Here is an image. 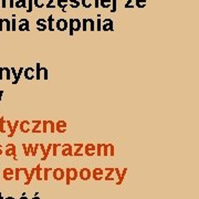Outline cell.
<instances>
[{
	"label": "cell",
	"mask_w": 199,
	"mask_h": 199,
	"mask_svg": "<svg viewBox=\"0 0 199 199\" xmlns=\"http://www.w3.org/2000/svg\"><path fill=\"white\" fill-rule=\"evenodd\" d=\"M21 176L26 178L24 185H30L31 178H30V176H29V170L26 168V167H24V168L18 167V168L14 169V181H20V179H21Z\"/></svg>",
	"instance_id": "obj_1"
},
{
	"label": "cell",
	"mask_w": 199,
	"mask_h": 199,
	"mask_svg": "<svg viewBox=\"0 0 199 199\" xmlns=\"http://www.w3.org/2000/svg\"><path fill=\"white\" fill-rule=\"evenodd\" d=\"M64 177L66 178V185H70L71 181H75L77 177H79V171L76 170L75 168H73V167H70V168H66V171H65V176Z\"/></svg>",
	"instance_id": "obj_2"
},
{
	"label": "cell",
	"mask_w": 199,
	"mask_h": 199,
	"mask_svg": "<svg viewBox=\"0 0 199 199\" xmlns=\"http://www.w3.org/2000/svg\"><path fill=\"white\" fill-rule=\"evenodd\" d=\"M68 24H69V29H70V31H69V34L70 35H73L74 32L81 30V21H80L79 19H70Z\"/></svg>",
	"instance_id": "obj_3"
},
{
	"label": "cell",
	"mask_w": 199,
	"mask_h": 199,
	"mask_svg": "<svg viewBox=\"0 0 199 199\" xmlns=\"http://www.w3.org/2000/svg\"><path fill=\"white\" fill-rule=\"evenodd\" d=\"M81 29L83 31H94L95 30V22L93 19H83V21L81 22Z\"/></svg>",
	"instance_id": "obj_4"
},
{
	"label": "cell",
	"mask_w": 199,
	"mask_h": 199,
	"mask_svg": "<svg viewBox=\"0 0 199 199\" xmlns=\"http://www.w3.org/2000/svg\"><path fill=\"white\" fill-rule=\"evenodd\" d=\"M54 133L55 132V123L53 121H43L42 122V133Z\"/></svg>",
	"instance_id": "obj_5"
},
{
	"label": "cell",
	"mask_w": 199,
	"mask_h": 199,
	"mask_svg": "<svg viewBox=\"0 0 199 199\" xmlns=\"http://www.w3.org/2000/svg\"><path fill=\"white\" fill-rule=\"evenodd\" d=\"M103 156H111L113 157L115 155V148L113 144H104L103 147Z\"/></svg>",
	"instance_id": "obj_6"
},
{
	"label": "cell",
	"mask_w": 199,
	"mask_h": 199,
	"mask_svg": "<svg viewBox=\"0 0 199 199\" xmlns=\"http://www.w3.org/2000/svg\"><path fill=\"white\" fill-rule=\"evenodd\" d=\"M53 170V173H52V175H53V178L55 179V181H62V179H64V176H65V171H64V169L62 168H55V169H52Z\"/></svg>",
	"instance_id": "obj_7"
},
{
	"label": "cell",
	"mask_w": 199,
	"mask_h": 199,
	"mask_svg": "<svg viewBox=\"0 0 199 199\" xmlns=\"http://www.w3.org/2000/svg\"><path fill=\"white\" fill-rule=\"evenodd\" d=\"M91 177H93L94 181H102L104 178V169L98 168V167L97 168H94Z\"/></svg>",
	"instance_id": "obj_8"
},
{
	"label": "cell",
	"mask_w": 199,
	"mask_h": 199,
	"mask_svg": "<svg viewBox=\"0 0 199 199\" xmlns=\"http://www.w3.org/2000/svg\"><path fill=\"white\" fill-rule=\"evenodd\" d=\"M55 27L56 29H58L59 31H65L66 29L69 28V24L68 21H66L65 19H59V20H56L55 22Z\"/></svg>",
	"instance_id": "obj_9"
},
{
	"label": "cell",
	"mask_w": 199,
	"mask_h": 199,
	"mask_svg": "<svg viewBox=\"0 0 199 199\" xmlns=\"http://www.w3.org/2000/svg\"><path fill=\"white\" fill-rule=\"evenodd\" d=\"M7 156H13V159L17 160V148L13 144H8L6 146V153H5Z\"/></svg>",
	"instance_id": "obj_10"
},
{
	"label": "cell",
	"mask_w": 199,
	"mask_h": 199,
	"mask_svg": "<svg viewBox=\"0 0 199 199\" xmlns=\"http://www.w3.org/2000/svg\"><path fill=\"white\" fill-rule=\"evenodd\" d=\"M102 30L103 31H113L114 30V24H113V20L111 19H105L102 21Z\"/></svg>",
	"instance_id": "obj_11"
},
{
	"label": "cell",
	"mask_w": 199,
	"mask_h": 199,
	"mask_svg": "<svg viewBox=\"0 0 199 199\" xmlns=\"http://www.w3.org/2000/svg\"><path fill=\"white\" fill-rule=\"evenodd\" d=\"M62 146V156H73V146L71 144H63Z\"/></svg>",
	"instance_id": "obj_12"
},
{
	"label": "cell",
	"mask_w": 199,
	"mask_h": 199,
	"mask_svg": "<svg viewBox=\"0 0 199 199\" xmlns=\"http://www.w3.org/2000/svg\"><path fill=\"white\" fill-rule=\"evenodd\" d=\"M66 122L65 121H58V122L55 123V132H58V133L60 134H63L66 132Z\"/></svg>",
	"instance_id": "obj_13"
},
{
	"label": "cell",
	"mask_w": 199,
	"mask_h": 199,
	"mask_svg": "<svg viewBox=\"0 0 199 199\" xmlns=\"http://www.w3.org/2000/svg\"><path fill=\"white\" fill-rule=\"evenodd\" d=\"M92 176V171L89 168H82L79 171V177L82 179V181H89Z\"/></svg>",
	"instance_id": "obj_14"
},
{
	"label": "cell",
	"mask_w": 199,
	"mask_h": 199,
	"mask_svg": "<svg viewBox=\"0 0 199 199\" xmlns=\"http://www.w3.org/2000/svg\"><path fill=\"white\" fill-rule=\"evenodd\" d=\"M84 154L86 155V156L91 157V156H94L95 155V149H96V146L94 145V144H86V145L84 146Z\"/></svg>",
	"instance_id": "obj_15"
},
{
	"label": "cell",
	"mask_w": 199,
	"mask_h": 199,
	"mask_svg": "<svg viewBox=\"0 0 199 199\" xmlns=\"http://www.w3.org/2000/svg\"><path fill=\"white\" fill-rule=\"evenodd\" d=\"M32 124H34L33 128L31 129V133L37 134V133H42V122L41 121H31Z\"/></svg>",
	"instance_id": "obj_16"
},
{
	"label": "cell",
	"mask_w": 199,
	"mask_h": 199,
	"mask_svg": "<svg viewBox=\"0 0 199 199\" xmlns=\"http://www.w3.org/2000/svg\"><path fill=\"white\" fill-rule=\"evenodd\" d=\"M19 128L22 133H29L30 132V122L29 121H22L19 122Z\"/></svg>",
	"instance_id": "obj_17"
},
{
	"label": "cell",
	"mask_w": 199,
	"mask_h": 199,
	"mask_svg": "<svg viewBox=\"0 0 199 199\" xmlns=\"http://www.w3.org/2000/svg\"><path fill=\"white\" fill-rule=\"evenodd\" d=\"M3 178L6 181H11L14 178V169L12 168H5L3 169Z\"/></svg>",
	"instance_id": "obj_18"
},
{
	"label": "cell",
	"mask_w": 199,
	"mask_h": 199,
	"mask_svg": "<svg viewBox=\"0 0 199 199\" xmlns=\"http://www.w3.org/2000/svg\"><path fill=\"white\" fill-rule=\"evenodd\" d=\"M24 74L27 80H30L31 81V80H33L35 77V71L32 68H27L24 70Z\"/></svg>",
	"instance_id": "obj_19"
},
{
	"label": "cell",
	"mask_w": 199,
	"mask_h": 199,
	"mask_svg": "<svg viewBox=\"0 0 199 199\" xmlns=\"http://www.w3.org/2000/svg\"><path fill=\"white\" fill-rule=\"evenodd\" d=\"M37 29L39 31H45L48 29V24L45 19H38L37 20Z\"/></svg>",
	"instance_id": "obj_20"
},
{
	"label": "cell",
	"mask_w": 199,
	"mask_h": 199,
	"mask_svg": "<svg viewBox=\"0 0 199 199\" xmlns=\"http://www.w3.org/2000/svg\"><path fill=\"white\" fill-rule=\"evenodd\" d=\"M18 30L20 31H29V21L28 19H21L19 21Z\"/></svg>",
	"instance_id": "obj_21"
},
{
	"label": "cell",
	"mask_w": 199,
	"mask_h": 199,
	"mask_svg": "<svg viewBox=\"0 0 199 199\" xmlns=\"http://www.w3.org/2000/svg\"><path fill=\"white\" fill-rule=\"evenodd\" d=\"M84 147V144H74V148H75V152H73V156L75 157H80V156H83V154L81 153V149Z\"/></svg>",
	"instance_id": "obj_22"
},
{
	"label": "cell",
	"mask_w": 199,
	"mask_h": 199,
	"mask_svg": "<svg viewBox=\"0 0 199 199\" xmlns=\"http://www.w3.org/2000/svg\"><path fill=\"white\" fill-rule=\"evenodd\" d=\"M3 26L6 27V30H11V26H10L9 20L7 19H0V30H3Z\"/></svg>",
	"instance_id": "obj_23"
},
{
	"label": "cell",
	"mask_w": 199,
	"mask_h": 199,
	"mask_svg": "<svg viewBox=\"0 0 199 199\" xmlns=\"http://www.w3.org/2000/svg\"><path fill=\"white\" fill-rule=\"evenodd\" d=\"M40 76L45 81H48L49 80V70L47 68H41L40 69Z\"/></svg>",
	"instance_id": "obj_24"
},
{
	"label": "cell",
	"mask_w": 199,
	"mask_h": 199,
	"mask_svg": "<svg viewBox=\"0 0 199 199\" xmlns=\"http://www.w3.org/2000/svg\"><path fill=\"white\" fill-rule=\"evenodd\" d=\"M35 178H37L38 181H42V167L38 165L35 166Z\"/></svg>",
	"instance_id": "obj_25"
},
{
	"label": "cell",
	"mask_w": 199,
	"mask_h": 199,
	"mask_svg": "<svg viewBox=\"0 0 199 199\" xmlns=\"http://www.w3.org/2000/svg\"><path fill=\"white\" fill-rule=\"evenodd\" d=\"M69 5V0H58V7L61 8L62 11L65 12V8Z\"/></svg>",
	"instance_id": "obj_26"
},
{
	"label": "cell",
	"mask_w": 199,
	"mask_h": 199,
	"mask_svg": "<svg viewBox=\"0 0 199 199\" xmlns=\"http://www.w3.org/2000/svg\"><path fill=\"white\" fill-rule=\"evenodd\" d=\"M14 7L27 9V0H14Z\"/></svg>",
	"instance_id": "obj_27"
},
{
	"label": "cell",
	"mask_w": 199,
	"mask_h": 199,
	"mask_svg": "<svg viewBox=\"0 0 199 199\" xmlns=\"http://www.w3.org/2000/svg\"><path fill=\"white\" fill-rule=\"evenodd\" d=\"M104 170H107V175L104 177V181H113V173H114V168H105Z\"/></svg>",
	"instance_id": "obj_28"
},
{
	"label": "cell",
	"mask_w": 199,
	"mask_h": 199,
	"mask_svg": "<svg viewBox=\"0 0 199 199\" xmlns=\"http://www.w3.org/2000/svg\"><path fill=\"white\" fill-rule=\"evenodd\" d=\"M112 5V0H100V6L104 9H107Z\"/></svg>",
	"instance_id": "obj_29"
},
{
	"label": "cell",
	"mask_w": 199,
	"mask_h": 199,
	"mask_svg": "<svg viewBox=\"0 0 199 199\" xmlns=\"http://www.w3.org/2000/svg\"><path fill=\"white\" fill-rule=\"evenodd\" d=\"M80 0H69V5L72 9H76V8L80 7Z\"/></svg>",
	"instance_id": "obj_30"
},
{
	"label": "cell",
	"mask_w": 199,
	"mask_h": 199,
	"mask_svg": "<svg viewBox=\"0 0 199 199\" xmlns=\"http://www.w3.org/2000/svg\"><path fill=\"white\" fill-rule=\"evenodd\" d=\"M96 149H95V155L97 156H102L103 154V147H104V144H96Z\"/></svg>",
	"instance_id": "obj_31"
},
{
	"label": "cell",
	"mask_w": 199,
	"mask_h": 199,
	"mask_svg": "<svg viewBox=\"0 0 199 199\" xmlns=\"http://www.w3.org/2000/svg\"><path fill=\"white\" fill-rule=\"evenodd\" d=\"M14 6V0H3V8L9 7L13 8Z\"/></svg>",
	"instance_id": "obj_32"
},
{
	"label": "cell",
	"mask_w": 199,
	"mask_h": 199,
	"mask_svg": "<svg viewBox=\"0 0 199 199\" xmlns=\"http://www.w3.org/2000/svg\"><path fill=\"white\" fill-rule=\"evenodd\" d=\"M126 173H127V168H124L122 171H121V177H119V179H118V181H116V185H122V183H123V181H124V178H125V175H126Z\"/></svg>",
	"instance_id": "obj_33"
},
{
	"label": "cell",
	"mask_w": 199,
	"mask_h": 199,
	"mask_svg": "<svg viewBox=\"0 0 199 199\" xmlns=\"http://www.w3.org/2000/svg\"><path fill=\"white\" fill-rule=\"evenodd\" d=\"M51 168H42V181H49V171Z\"/></svg>",
	"instance_id": "obj_34"
},
{
	"label": "cell",
	"mask_w": 199,
	"mask_h": 199,
	"mask_svg": "<svg viewBox=\"0 0 199 199\" xmlns=\"http://www.w3.org/2000/svg\"><path fill=\"white\" fill-rule=\"evenodd\" d=\"M93 0H81V5L83 6L84 8H86V9H89V8L92 7V5H93V3H92Z\"/></svg>",
	"instance_id": "obj_35"
},
{
	"label": "cell",
	"mask_w": 199,
	"mask_h": 199,
	"mask_svg": "<svg viewBox=\"0 0 199 199\" xmlns=\"http://www.w3.org/2000/svg\"><path fill=\"white\" fill-rule=\"evenodd\" d=\"M135 5L139 9H143L146 7V0H135Z\"/></svg>",
	"instance_id": "obj_36"
},
{
	"label": "cell",
	"mask_w": 199,
	"mask_h": 199,
	"mask_svg": "<svg viewBox=\"0 0 199 199\" xmlns=\"http://www.w3.org/2000/svg\"><path fill=\"white\" fill-rule=\"evenodd\" d=\"M33 5H34L38 9H41V8L45 7V0H33Z\"/></svg>",
	"instance_id": "obj_37"
},
{
	"label": "cell",
	"mask_w": 199,
	"mask_h": 199,
	"mask_svg": "<svg viewBox=\"0 0 199 199\" xmlns=\"http://www.w3.org/2000/svg\"><path fill=\"white\" fill-rule=\"evenodd\" d=\"M47 24H48V27H49V30L50 31H53V16L52 14H50L49 16V19L47 20Z\"/></svg>",
	"instance_id": "obj_38"
},
{
	"label": "cell",
	"mask_w": 199,
	"mask_h": 199,
	"mask_svg": "<svg viewBox=\"0 0 199 199\" xmlns=\"http://www.w3.org/2000/svg\"><path fill=\"white\" fill-rule=\"evenodd\" d=\"M19 126V121H16L14 122V125L12 126V128H11V131L9 132V135H8V137H12V136L14 135V133H16V129H17V127Z\"/></svg>",
	"instance_id": "obj_39"
},
{
	"label": "cell",
	"mask_w": 199,
	"mask_h": 199,
	"mask_svg": "<svg viewBox=\"0 0 199 199\" xmlns=\"http://www.w3.org/2000/svg\"><path fill=\"white\" fill-rule=\"evenodd\" d=\"M22 73H24V69L20 68V69H19L18 72H17V77H16V80H13V82H12L13 84H17V83L19 82V79H20V76H21Z\"/></svg>",
	"instance_id": "obj_40"
},
{
	"label": "cell",
	"mask_w": 199,
	"mask_h": 199,
	"mask_svg": "<svg viewBox=\"0 0 199 199\" xmlns=\"http://www.w3.org/2000/svg\"><path fill=\"white\" fill-rule=\"evenodd\" d=\"M40 69H41L40 63H37V65H35V79H37L38 81L41 80V76H40Z\"/></svg>",
	"instance_id": "obj_41"
},
{
	"label": "cell",
	"mask_w": 199,
	"mask_h": 199,
	"mask_svg": "<svg viewBox=\"0 0 199 199\" xmlns=\"http://www.w3.org/2000/svg\"><path fill=\"white\" fill-rule=\"evenodd\" d=\"M5 124H6V121L3 117L0 118V133H5L6 128H5Z\"/></svg>",
	"instance_id": "obj_42"
},
{
	"label": "cell",
	"mask_w": 199,
	"mask_h": 199,
	"mask_svg": "<svg viewBox=\"0 0 199 199\" xmlns=\"http://www.w3.org/2000/svg\"><path fill=\"white\" fill-rule=\"evenodd\" d=\"M61 146V144H52V155L56 156L58 155V147Z\"/></svg>",
	"instance_id": "obj_43"
},
{
	"label": "cell",
	"mask_w": 199,
	"mask_h": 199,
	"mask_svg": "<svg viewBox=\"0 0 199 199\" xmlns=\"http://www.w3.org/2000/svg\"><path fill=\"white\" fill-rule=\"evenodd\" d=\"M3 72L6 73V79L7 80H10V77H11V71H10L9 68H3Z\"/></svg>",
	"instance_id": "obj_44"
},
{
	"label": "cell",
	"mask_w": 199,
	"mask_h": 199,
	"mask_svg": "<svg viewBox=\"0 0 199 199\" xmlns=\"http://www.w3.org/2000/svg\"><path fill=\"white\" fill-rule=\"evenodd\" d=\"M102 20L100 18H97L96 19V28H95V30H97V31H101L102 30Z\"/></svg>",
	"instance_id": "obj_45"
},
{
	"label": "cell",
	"mask_w": 199,
	"mask_h": 199,
	"mask_svg": "<svg viewBox=\"0 0 199 199\" xmlns=\"http://www.w3.org/2000/svg\"><path fill=\"white\" fill-rule=\"evenodd\" d=\"M33 8V0H28V6H27V12H31Z\"/></svg>",
	"instance_id": "obj_46"
},
{
	"label": "cell",
	"mask_w": 199,
	"mask_h": 199,
	"mask_svg": "<svg viewBox=\"0 0 199 199\" xmlns=\"http://www.w3.org/2000/svg\"><path fill=\"white\" fill-rule=\"evenodd\" d=\"M38 148H39V144H34V145H33V148H32V152H31V155H32L33 157L37 156Z\"/></svg>",
	"instance_id": "obj_47"
},
{
	"label": "cell",
	"mask_w": 199,
	"mask_h": 199,
	"mask_svg": "<svg viewBox=\"0 0 199 199\" xmlns=\"http://www.w3.org/2000/svg\"><path fill=\"white\" fill-rule=\"evenodd\" d=\"M53 1H54V0H49V3L45 5V7H47V8H51V9H54L56 6L53 5Z\"/></svg>",
	"instance_id": "obj_48"
},
{
	"label": "cell",
	"mask_w": 199,
	"mask_h": 199,
	"mask_svg": "<svg viewBox=\"0 0 199 199\" xmlns=\"http://www.w3.org/2000/svg\"><path fill=\"white\" fill-rule=\"evenodd\" d=\"M132 3H133V0H127V3H125V8H129V9H133L134 6L132 5Z\"/></svg>",
	"instance_id": "obj_49"
},
{
	"label": "cell",
	"mask_w": 199,
	"mask_h": 199,
	"mask_svg": "<svg viewBox=\"0 0 199 199\" xmlns=\"http://www.w3.org/2000/svg\"><path fill=\"white\" fill-rule=\"evenodd\" d=\"M112 9H111V12H115L116 11V0H112Z\"/></svg>",
	"instance_id": "obj_50"
},
{
	"label": "cell",
	"mask_w": 199,
	"mask_h": 199,
	"mask_svg": "<svg viewBox=\"0 0 199 199\" xmlns=\"http://www.w3.org/2000/svg\"><path fill=\"white\" fill-rule=\"evenodd\" d=\"M16 19H12V21H11V24H10V26H11V30H17V26H16Z\"/></svg>",
	"instance_id": "obj_51"
},
{
	"label": "cell",
	"mask_w": 199,
	"mask_h": 199,
	"mask_svg": "<svg viewBox=\"0 0 199 199\" xmlns=\"http://www.w3.org/2000/svg\"><path fill=\"white\" fill-rule=\"evenodd\" d=\"M22 148H24V155H26V156H29V155H30V153L28 152V147H27L26 144H22Z\"/></svg>",
	"instance_id": "obj_52"
},
{
	"label": "cell",
	"mask_w": 199,
	"mask_h": 199,
	"mask_svg": "<svg viewBox=\"0 0 199 199\" xmlns=\"http://www.w3.org/2000/svg\"><path fill=\"white\" fill-rule=\"evenodd\" d=\"M34 174H35V167H34V168H31V171L29 173V176H30L31 179H32V177L34 176Z\"/></svg>",
	"instance_id": "obj_53"
},
{
	"label": "cell",
	"mask_w": 199,
	"mask_h": 199,
	"mask_svg": "<svg viewBox=\"0 0 199 199\" xmlns=\"http://www.w3.org/2000/svg\"><path fill=\"white\" fill-rule=\"evenodd\" d=\"M95 3H94V7L95 8H98L100 7V0H94Z\"/></svg>",
	"instance_id": "obj_54"
},
{
	"label": "cell",
	"mask_w": 199,
	"mask_h": 199,
	"mask_svg": "<svg viewBox=\"0 0 199 199\" xmlns=\"http://www.w3.org/2000/svg\"><path fill=\"white\" fill-rule=\"evenodd\" d=\"M3 79V69L0 68V80Z\"/></svg>",
	"instance_id": "obj_55"
},
{
	"label": "cell",
	"mask_w": 199,
	"mask_h": 199,
	"mask_svg": "<svg viewBox=\"0 0 199 199\" xmlns=\"http://www.w3.org/2000/svg\"><path fill=\"white\" fill-rule=\"evenodd\" d=\"M3 92L0 91V102H1V96H3Z\"/></svg>",
	"instance_id": "obj_56"
},
{
	"label": "cell",
	"mask_w": 199,
	"mask_h": 199,
	"mask_svg": "<svg viewBox=\"0 0 199 199\" xmlns=\"http://www.w3.org/2000/svg\"><path fill=\"white\" fill-rule=\"evenodd\" d=\"M31 199H40V197H38V196H34V197H32Z\"/></svg>",
	"instance_id": "obj_57"
},
{
	"label": "cell",
	"mask_w": 199,
	"mask_h": 199,
	"mask_svg": "<svg viewBox=\"0 0 199 199\" xmlns=\"http://www.w3.org/2000/svg\"><path fill=\"white\" fill-rule=\"evenodd\" d=\"M5 199H14V198H13V197H6Z\"/></svg>",
	"instance_id": "obj_58"
},
{
	"label": "cell",
	"mask_w": 199,
	"mask_h": 199,
	"mask_svg": "<svg viewBox=\"0 0 199 199\" xmlns=\"http://www.w3.org/2000/svg\"><path fill=\"white\" fill-rule=\"evenodd\" d=\"M0 153H3V146L0 145Z\"/></svg>",
	"instance_id": "obj_59"
},
{
	"label": "cell",
	"mask_w": 199,
	"mask_h": 199,
	"mask_svg": "<svg viewBox=\"0 0 199 199\" xmlns=\"http://www.w3.org/2000/svg\"><path fill=\"white\" fill-rule=\"evenodd\" d=\"M20 199H28V198H27V197H21Z\"/></svg>",
	"instance_id": "obj_60"
},
{
	"label": "cell",
	"mask_w": 199,
	"mask_h": 199,
	"mask_svg": "<svg viewBox=\"0 0 199 199\" xmlns=\"http://www.w3.org/2000/svg\"><path fill=\"white\" fill-rule=\"evenodd\" d=\"M0 199H3V196H1V194H0Z\"/></svg>",
	"instance_id": "obj_61"
},
{
	"label": "cell",
	"mask_w": 199,
	"mask_h": 199,
	"mask_svg": "<svg viewBox=\"0 0 199 199\" xmlns=\"http://www.w3.org/2000/svg\"><path fill=\"white\" fill-rule=\"evenodd\" d=\"M1 154H3V153H0V155H1Z\"/></svg>",
	"instance_id": "obj_62"
}]
</instances>
